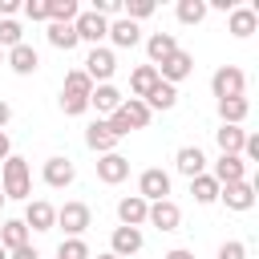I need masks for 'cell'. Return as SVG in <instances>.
<instances>
[{"mask_svg": "<svg viewBox=\"0 0 259 259\" xmlns=\"http://www.w3.org/2000/svg\"><path fill=\"white\" fill-rule=\"evenodd\" d=\"M77 16H81L77 0H49V20H57V24H73Z\"/></svg>", "mask_w": 259, "mask_h": 259, "instance_id": "1f68e13d", "label": "cell"}, {"mask_svg": "<svg viewBox=\"0 0 259 259\" xmlns=\"http://www.w3.org/2000/svg\"><path fill=\"white\" fill-rule=\"evenodd\" d=\"M214 259H247V243H239V239H227L223 247H219V255Z\"/></svg>", "mask_w": 259, "mask_h": 259, "instance_id": "74e56055", "label": "cell"}, {"mask_svg": "<svg viewBox=\"0 0 259 259\" xmlns=\"http://www.w3.org/2000/svg\"><path fill=\"white\" fill-rule=\"evenodd\" d=\"M0 178H4V198H32V174H28V158L8 154L0 162Z\"/></svg>", "mask_w": 259, "mask_h": 259, "instance_id": "6da1fadb", "label": "cell"}, {"mask_svg": "<svg viewBox=\"0 0 259 259\" xmlns=\"http://www.w3.org/2000/svg\"><path fill=\"white\" fill-rule=\"evenodd\" d=\"M158 81H162V77H158V69H154V65H138V69L130 73V93H134L138 101H146V93H150Z\"/></svg>", "mask_w": 259, "mask_h": 259, "instance_id": "cb8c5ba5", "label": "cell"}, {"mask_svg": "<svg viewBox=\"0 0 259 259\" xmlns=\"http://www.w3.org/2000/svg\"><path fill=\"white\" fill-rule=\"evenodd\" d=\"M146 223H150V227H158V231H178V223H182V210H178V202L162 198V202H150V210H146Z\"/></svg>", "mask_w": 259, "mask_h": 259, "instance_id": "2e32d148", "label": "cell"}, {"mask_svg": "<svg viewBox=\"0 0 259 259\" xmlns=\"http://www.w3.org/2000/svg\"><path fill=\"white\" fill-rule=\"evenodd\" d=\"M146 53H150V65L158 69L170 53H178V36H174V32H150V36H146Z\"/></svg>", "mask_w": 259, "mask_h": 259, "instance_id": "d6986e66", "label": "cell"}, {"mask_svg": "<svg viewBox=\"0 0 259 259\" xmlns=\"http://www.w3.org/2000/svg\"><path fill=\"white\" fill-rule=\"evenodd\" d=\"M146 210H150V202L138 198V194H125V198L117 202V219H121V227H142V223H146Z\"/></svg>", "mask_w": 259, "mask_h": 259, "instance_id": "7402d4cb", "label": "cell"}, {"mask_svg": "<svg viewBox=\"0 0 259 259\" xmlns=\"http://www.w3.org/2000/svg\"><path fill=\"white\" fill-rule=\"evenodd\" d=\"M162 259H194V251H186V247H174V251H166Z\"/></svg>", "mask_w": 259, "mask_h": 259, "instance_id": "7bdbcfd3", "label": "cell"}, {"mask_svg": "<svg viewBox=\"0 0 259 259\" xmlns=\"http://www.w3.org/2000/svg\"><path fill=\"white\" fill-rule=\"evenodd\" d=\"M166 194H170V174H166L162 166H150V170L138 174V198H146V202H162Z\"/></svg>", "mask_w": 259, "mask_h": 259, "instance_id": "8992f818", "label": "cell"}, {"mask_svg": "<svg viewBox=\"0 0 259 259\" xmlns=\"http://www.w3.org/2000/svg\"><path fill=\"white\" fill-rule=\"evenodd\" d=\"M214 142H219L223 154H243L247 130H243V125H219V130H214Z\"/></svg>", "mask_w": 259, "mask_h": 259, "instance_id": "4316f807", "label": "cell"}, {"mask_svg": "<svg viewBox=\"0 0 259 259\" xmlns=\"http://www.w3.org/2000/svg\"><path fill=\"white\" fill-rule=\"evenodd\" d=\"M57 259H89V243L85 239H65L57 247Z\"/></svg>", "mask_w": 259, "mask_h": 259, "instance_id": "e575fe53", "label": "cell"}, {"mask_svg": "<svg viewBox=\"0 0 259 259\" xmlns=\"http://www.w3.org/2000/svg\"><path fill=\"white\" fill-rule=\"evenodd\" d=\"M243 89H247V73L239 69V65H219L214 69V77H210V93L223 101V97H243Z\"/></svg>", "mask_w": 259, "mask_h": 259, "instance_id": "277c9868", "label": "cell"}, {"mask_svg": "<svg viewBox=\"0 0 259 259\" xmlns=\"http://www.w3.org/2000/svg\"><path fill=\"white\" fill-rule=\"evenodd\" d=\"M28 243V227L20 223V219H8L4 227H0V247L4 251H16V247H24Z\"/></svg>", "mask_w": 259, "mask_h": 259, "instance_id": "f1b7e54d", "label": "cell"}, {"mask_svg": "<svg viewBox=\"0 0 259 259\" xmlns=\"http://www.w3.org/2000/svg\"><path fill=\"white\" fill-rule=\"evenodd\" d=\"M142 227H113V235H109V251L117 255V259H130V255H138L142 251Z\"/></svg>", "mask_w": 259, "mask_h": 259, "instance_id": "4fadbf2b", "label": "cell"}, {"mask_svg": "<svg viewBox=\"0 0 259 259\" xmlns=\"http://www.w3.org/2000/svg\"><path fill=\"white\" fill-rule=\"evenodd\" d=\"M178 105V85H166V81H158L150 93H146V109L154 113V109H174Z\"/></svg>", "mask_w": 259, "mask_h": 259, "instance_id": "484cf974", "label": "cell"}, {"mask_svg": "<svg viewBox=\"0 0 259 259\" xmlns=\"http://www.w3.org/2000/svg\"><path fill=\"white\" fill-rule=\"evenodd\" d=\"M0 65H4V49H0Z\"/></svg>", "mask_w": 259, "mask_h": 259, "instance_id": "681fc988", "label": "cell"}, {"mask_svg": "<svg viewBox=\"0 0 259 259\" xmlns=\"http://www.w3.org/2000/svg\"><path fill=\"white\" fill-rule=\"evenodd\" d=\"M121 12H125V20H134V24H138V20L154 16V0H130V4L121 8Z\"/></svg>", "mask_w": 259, "mask_h": 259, "instance_id": "d590c367", "label": "cell"}, {"mask_svg": "<svg viewBox=\"0 0 259 259\" xmlns=\"http://www.w3.org/2000/svg\"><path fill=\"white\" fill-rule=\"evenodd\" d=\"M73 32H77V40H85V45H101L105 40V32H109V20L105 16H97V12H81L77 20H73Z\"/></svg>", "mask_w": 259, "mask_h": 259, "instance_id": "52a82bcc", "label": "cell"}, {"mask_svg": "<svg viewBox=\"0 0 259 259\" xmlns=\"http://www.w3.org/2000/svg\"><path fill=\"white\" fill-rule=\"evenodd\" d=\"M97 178H101L105 186L125 182V178H130V158L117 154V150H113V154H101V158H97Z\"/></svg>", "mask_w": 259, "mask_h": 259, "instance_id": "30bf717a", "label": "cell"}, {"mask_svg": "<svg viewBox=\"0 0 259 259\" xmlns=\"http://www.w3.org/2000/svg\"><path fill=\"white\" fill-rule=\"evenodd\" d=\"M8 259H36V247H32V243H24V247L8 251Z\"/></svg>", "mask_w": 259, "mask_h": 259, "instance_id": "60d3db41", "label": "cell"}, {"mask_svg": "<svg viewBox=\"0 0 259 259\" xmlns=\"http://www.w3.org/2000/svg\"><path fill=\"white\" fill-rule=\"evenodd\" d=\"M255 28H259V12H255V8H231V12H227V32H231V36L243 40V36H251Z\"/></svg>", "mask_w": 259, "mask_h": 259, "instance_id": "ac0fdd59", "label": "cell"}, {"mask_svg": "<svg viewBox=\"0 0 259 259\" xmlns=\"http://www.w3.org/2000/svg\"><path fill=\"white\" fill-rule=\"evenodd\" d=\"M49 45L53 49H61V53H69V49H77L81 40H77V32H73V24H57V20H49Z\"/></svg>", "mask_w": 259, "mask_h": 259, "instance_id": "83f0119b", "label": "cell"}, {"mask_svg": "<svg viewBox=\"0 0 259 259\" xmlns=\"http://www.w3.org/2000/svg\"><path fill=\"white\" fill-rule=\"evenodd\" d=\"M117 142H121V138L109 130V121H105V117H97V121L85 130V146H89V150H97V158H101V154H113V150H117Z\"/></svg>", "mask_w": 259, "mask_h": 259, "instance_id": "9a60e30c", "label": "cell"}, {"mask_svg": "<svg viewBox=\"0 0 259 259\" xmlns=\"http://www.w3.org/2000/svg\"><path fill=\"white\" fill-rule=\"evenodd\" d=\"M89 12H97V16H105V20H109V16H117V12H121V4H117V0H93V8H89Z\"/></svg>", "mask_w": 259, "mask_h": 259, "instance_id": "ab89813d", "label": "cell"}, {"mask_svg": "<svg viewBox=\"0 0 259 259\" xmlns=\"http://www.w3.org/2000/svg\"><path fill=\"white\" fill-rule=\"evenodd\" d=\"M40 174H45V182H49L53 190H65V186L77 178V166H73L65 154H53V158H45V170H40Z\"/></svg>", "mask_w": 259, "mask_h": 259, "instance_id": "7c38bea8", "label": "cell"}, {"mask_svg": "<svg viewBox=\"0 0 259 259\" xmlns=\"http://www.w3.org/2000/svg\"><path fill=\"white\" fill-rule=\"evenodd\" d=\"M4 65H8L12 73L28 77V73H36V69H40V53L24 40V45H16V49H8V53H4Z\"/></svg>", "mask_w": 259, "mask_h": 259, "instance_id": "5bb4252c", "label": "cell"}, {"mask_svg": "<svg viewBox=\"0 0 259 259\" xmlns=\"http://www.w3.org/2000/svg\"><path fill=\"white\" fill-rule=\"evenodd\" d=\"M8 154H12V142H8V134H4V130H0V162H4V158H8Z\"/></svg>", "mask_w": 259, "mask_h": 259, "instance_id": "f6af8a7d", "label": "cell"}, {"mask_svg": "<svg viewBox=\"0 0 259 259\" xmlns=\"http://www.w3.org/2000/svg\"><path fill=\"white\" fill-rule=\"evenodd\" d=\"M20 8H24L28 20H49V0H24Z\"/></svg>", "mask_w": 259, "mask_h": 259, "instance_id": "f35d334b", "label": "cell"}, {"mask_svg": "<svg viewBox=\"0 0 259 259\" xmlns=\"http://www.w3.org/2000/svg\"><path fill=\"white\" fill-rule=\"evenodd\" d=\"M28 231H53L57 227V206L53 202H45V198H28V206H24V219H20Z\"/></svg>", "mask_w": 259, "mask_h": 259, "instance_id": "9c48e42d", "label": "cell"}, {"mask_svg": "<svg viewBox=\"0 0 259 259\" xmlns=\"http://www.w3.org/2000/svg\"><path fill=\"white\" fill-rule=\"evenodd\" d=\"M210 178H214L219 186H231V182H247V162H243L239 154H219V162H214Z\"/></svg>", "mask_w": 259, "mask_h": 259, "instance_id": "8fae6325", "label": "cell"}, {"mask_svg": "<svg viewBox=\"0 0 259 259\" xmlns=\"http://www.w3.org/2000/svg\"><path fill=\"white\" fill-rule=\"evenodd\" d=\"M61 93H73V97H85V101H89L93 81L85 77V69H69V73H65V89H61Z\"/></svg>", "mask_w": 259, "mask_h": 259, "instance_id": "4dcf8cb0", "label": "cell"}, {"mask_svg": "<svg viewBox=\"0 0 259 259\" xmlns=\"http://www.w3.org/2000/svg\"><path fill=\"white\" fill-rule=\"evenodd\" d=\"M125 97L113 89V85H93V93H89V109H97V113H117V105H121Z\"/></svg>", "mask_w": 259, "mask_h": 259, "instance_id": "603a6c76", "label": "cell"}, {"mask_svg": "<svg viewBox=\"0 0 259 259\" xmlns=\"http://www.w3.org/2000/svg\"><path fill=\"white\" fill-rule=\"evenodd\" d=\"M219 198L227 210H251L255 206V186L251 182H231V186H219Z\"/></svg>", "mask_w": 259, "mask_h": 259, "instance_id": "e0dca14e", "label": "cell"}, {"mask_svg": "<svg viewBox=\"0 0 259 259\" xmlns=\"http://www.w3.org/2000/svg\"><path fill=\"white\" fill-rule=\"evenodd\" d=\"M194 73V57L186 53V49H178V53H170L162 65H158V77L166 81V85H178V81H186Z\"/></svg>", "mask_w": 259, "mask_h": 259, "instance_id": "ba28073f", "label": "cell"}, {"mask_svg": "<svg viewBox=\"0 0 259 259\" xmlns=\"http://www.w3.org/2000/svg\"><path fill=\"white\" fill-rule=\"evenodd\" d=\"M0 259H8V251H4V247H0Z\"/></svg>", "mask_w": 259, "mask_h": 259, "instance_id": "7dc6e473", "label": "cell"}, {"mask_svg": "<svg viewBox=\"0 0 259 259\" xmlns=\"http://www.w3.org/2000/svg\"><path fill=\"white\" fill-rule=\"evenodd\" d=\"M117 49H134L138 40H142V28L134 24V20H125V16H117V20H109V32H105Z\"/></svg>", "mask_w": 259, "mask_h": 259, "instance_id": "44dd1931", "label": "cell"}, {"mask_svg": "<svg viewBox=\"0 0 259 259\" xmlns=\"http://www.w3.org/2000/svg\"><path fill=\"white\" fill-rule=\"evenodd\" d=\"M57 227H61L69 239H81V235L93 227L89 202H65V206H57Z\"/></svg>", "mask_w": 259, "mask_h": 259, "instance_id": "3957f363", "label": "cell"}, {"mask_svg": "<svg viewBox=\"0 0 259 259\" xmlns=\"http://www.w3.org/2000/svg\"><path fill=\"white\" fill-rule=\"evenodd\" d=\"M190 194H194V202L210 206V202H219V182L210 174H198V178H190Z\"/></svg>", "mask_w": 259, "mask_h": 259, "instance_id": "f546056e", "label": "cell"}, {"mask_svg": "<svg viewBox=\"0 0 259 259\" xmlns=\"http://www.w3.org/2000/svg\"><path fill=\"white\" fill-rule=\"evenodd\" d=\"M16 8H20V0H0V16H4V20H12Z\"/></svg>", "mask_w": 259, "mask_h": 259, "instance_id": "b9f144b4", "label": "cell"}, {"mask_svg": "<svg viewBox=\"0 0 259 259\" xmlns=\"http://www.w3.org/2000/svg\"><path fill=\"white\" fill-rule=\"evenodd\" d=\"M113 73H117V57H113V49H105V45L89 49V57H85V77H89L93 85H109Z\"/></svg>", "mask_w": 259, "mask_h": 259, "instance_id": "5b68a950", "label": "cell"}, {"mask_svg": "<svg viewBox=\"0 0 259 259\" xmlns=\"http://www.w3.org/2000/svg\"><path fill=\"white\" fill-rule=\"evenodd\" d=\"M61 109H65L69 117H81V113L89 109V101H85V97H73V93H61Z\"/></svg>", "mask_w": 259, "mask_h": 259, "instance_id": "8d00e7d4", "label": "cell"}, {"mask_svg": "<svg viewBox=\"0 0 259 259\" xmlns=\"http://www.w3.org/2000/svg\"><path fill=\"white\" fill-rule=\"evenodd\" d=\"M174 166H178V174L198 178V174H206V154H202L198 146H182V150L174 154Z\"/></svg>", "mask_w": 259, "mask_h": 259, "instance_id": "ffe728a7", "label": "cell"}, {"mask_svg": "<svg viewBox=\"0 0 259 259\" xmlns=\"http://www.w3.org/2000/svg\"><path fill=\"white\" fill-rule=\"evenodd\" d=\"M97 259H117V255H113V251H101V255H97Z\"/></svg>", "mask_w": 259, "mask_h": 259, "instance_id": "bcb514c9", "label": "cell"}, {"mask_svg": "<svg viewBox=\"0 0 259 259\" xmlns=\"http://www.w3.org/2000/svg\"><path fill=\"white\" fill-rule=\"evenodd\" d=\"M8 121H12V105H8V101H4V97H0V130H4V125H8Z\"/></svg>", "mask_w": 259, "mask_h": 259, "instance_id": "ee69618b", "label": "cell"}, {"mask_svg": "<svg viewBox=\"0 0 259 259\" xmlns=\"http://www.w3.org/2000/svg\"><path fill=\"white\" fill-rule=\"evenodd\" d=\"M0 206H4V190H0Z\"/></svg>", "mask_w": 259, "mask_h": 259, "instance_id": "c3c4849f", "label": "cell"}, {"mask_svg": "<svg viewBox=\"0 0 259 259\" xmlns=\"http://www.w3.org/2000/svg\"><path fill=\"white\" fill-rule=\"evenodd\" d=\"M150 109H146V101H138V97H125L121 105H117V113H109L105 121H109V130L117 134V138H125L130 130H146L150 125Z\"/></svg>", "mask_w": 259, "mask_h": 259, "instance_id": "7a4b0ae2", "label": "cell"}, {"mask_svg": "<svg viewBox=\"0 0 259 259\" xmlns=\"http://www.w3.org/2000/svg\"><path fill=\"white\" fill-rule=\"evenodd\" d=\"M178 20L182 24H202L206 20V0H178Z\"/></svg>", "mask_w": 259, "mask_h": 259, "instance_id": "d6a6232c", "label": "cell"}, {"mask_svg": "<svg viewBox=\"0 0 259 259\" xmlns=\"http://www.w3.org/2000/svg\"><path fill=\"white\" fill-rule=\"evenodd\" d=\"M247 113H251V101H247V97H223V101H219V117H223V125H243Z\"/></svg>", "mask_w": 259, "mask_h": 259, "instance_id": "d4e9b609", "label": "cell"}, {"mask_svg": "<svg viewBox=\"0 0 259 259\" xmlns=\"http://www.w3.org/2000/svg\"><path fill=\"white\" fill-rule=\"evenodd\" d=\"M16 45H24V28H20L16 20H0V49L8 53V49H16Z\"/></svg>", "mask_w": 259, "mask_h": 259, "instance_id": "836d02e7", "label": "cell"}]
</instances>
